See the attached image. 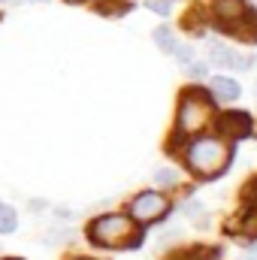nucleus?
<instances>
[{
  "label": "nucleus",
  "mask_w": 257,
  "mask_h": 260,
  "mask_svg": "<svg viewBox=\"0 0 257 260\" xmlns=\"http://www.w3.org/2000/svg\"><path fill=\"white\" fill-rule=\"evenodd\" d=\"M82 260H85V257H82Z\"/></svg>",
  "instance_id": "nucleus-17"
},
{
  "label": "nucleus",
  "mask_w": 257,
  "mask_h": 260,
  "mask_svg": "<svg viewBox=\"0 0 257 260\" xmlns=\"http://www.w3.org/2000/svg\"><path fill=\"white\" fill-rule=\"evenodd\" d=\"M212 121V97L203 94L200 88H191L182 94L179 100V121H176V133L179 136H191L200 133Z\"/></svg>",
  "instance_id": "nucleus-3"
},
{
  "label": "nucleus",
  "mask_w": 257,
  "mask_h": 260,
  "mask_svg": "<svg viewBox=\"0 0 257 260\" xmlns=\"http://www.w3.org/2000/svg\"><path fill=\"white\" fill-rule=\"evenodd\" d=\"M148 9H154L157 15H170V0H145Z\"/></svg>",
  "instance_id": "nucleus-12"
},
{
  "label": "nucleus",
  "mask_w": 257,
  "mask_h": 260,
  "mask_svg": "<svg viewBox=\"0 0 257 260\" xmlns=\"http://www.w3.org/2000/svg\"><path fill=\"white\" fill-rule=\"evenodd\" d=\"M245 3L242 0H215V18H218V24L227 30L230 24H236L242 15H245Z\"/></svg>",
  "instance_id": "nucleus-7"
},
{
  "label": "nucleus",
  "mask_w": 257,
  "mask_h": 260,
  "mask_svg": "<svg viewBox=\"0 0 257 260\" xmlns=\"http://www.w3.org/2000/svg\"><path fill=\"white\" fill-rule=\"evenodd\" d=\"M154 43H157L164 52H173V49H176V37H173L170 27H157V30H154Z\"/></svg>",
  "instance_id": "nucleus-10"
},
{
  "label": "nucleus",
  "mask_w": 257,
  "mask_h": 260,
  "mask_svg": "<svg viewBox=\"0 0 257 260\" xmlns=\"http://www.w3.org/2000/svg\"><path fill=\"white\" fill-rule=\"evenodd\" d=\"M209 61L218 67H233V70H248L251 61L248 58H242L239 52H233L230 46H224V43H212L209 46Z\"/></svg>",
  "instance_id": "nucleus-6"
},
{
  "label": "nucleus",
  "mask_w": 257,
  "mask_h": 260,
  "mask_svg": "<svg viewBox=\"0 0 257 260\" xmlns=\"http://www.w3.org/2000/svg\"><path fill=\"white\" fill-rule=\"evenodd\" d=\"M215 124H218V130H221L224 136H230V139H242V136L251 133V118H248L245 112H239V109L224 112Z\"/></svg>",
  "instance_id": "nucleus-5"
},
{
  "label": "nucleus",
  "mask_w": 257,
  "mask_h": 260,
  "mask_svg": "<svg viewBox=\"0 0 257 260\" xmlns=\"http://www.w3.org/2000/svg\"><path fill=\"white\" fill-rule=\"evenodd\" d=\"M212 97L215 100H224V103L236 100L239 97V82H233L230 76H215L212 79Z\"/></svg>",
  "instance_id": "nucleus-8"
},
{
  "label": "nucleus",
  "mask_w": 257,
  "mask_h": 260,
  "mask_svg": "<svg viewBox=\"0 0 257 260\" xmlns=\"http://www.w3.org/2000/svg\"><path fill=\"white\" fill-rule=\"evenodd\" d=\"M248 260H257V251H251V254H248Z\"/></svg>",
  "instance_id": "nucleus-15"
},
{
  "label": "nucleus",
  "mask_w": 257,
  "mask_h": 260,
  "mask_svg": "<svg viewBox=\"0 0 257 260\" xmlns=\"http://www.w3.org/2000/svg\"><path fill=\"white\" fill-rule=\"evenodd\" d=\"M185 157H188L191 173L203 176V179H209V176H215V173H221V170L227 167V160H230V148H227L224 139L203 136V139H194L191 145H188Z\"/></svg>",
  "instance_id": "nucleus-1"
},
{
  "label": "nucleus",
  "mask_w": 257,
  "mask_h": 260,
  "mask_svg": "<svg viewBox=\"0 0 257 260\" xmlns=\"http://www.w3.org/2000/svg\"><path fill=\"white\" fill-rule=\"evenodd\" d=\"M15 227H18V215H15V209L6 206V203H0V233H15Z\"/></svg>",
  "instance_id": "nucleus-9"
},
{
  "label": "nucleus",
  "mask_w": 257,
  "mask_h": 260,
  "mask_svg": "<svg viewBox=\"0 0 257 260\" xmlns=\"http://www.w3.org/2000/svg\"><path fill=\"white\" fill-rule=\"evenodd\" d=\"M167 209H170L167 197L154 194V191H145V194H139L133 203H130V215H133L139 224H151V221L164 218V215H167Z\"/></svg>",
  "instance_id": "nucleus-4"
},
{
  "label": "nucleus",
  "mask_w": 257,
  "mask_h": 260,
  "mask_svg": "<svg viewBox=\"0 0 257 260\" xmlns=\"http://www.w3.org/2000/svg\"><path fill=\"white\" fill-rule=\"evenodd\" d=\"M0 3H3V0H0Z\"/></svg>",
  "instance_id": "nucleus-16"
},
{
  "label": "nucleus",
  "mask_w": 257,
  "mask_h": 260,
  "mask_svg": "<svg viewBox=\"0 0 257 260\" xmlns=\"http://www.w3.org/2000/svg\"><path fill=\"white\" fill-rule=\"evenodd\" d=\"M173 52L179 55V64H191V46H176Z\"/></svg>",
  "instance_id": "nucleus-13"
},
{
  "label": "nucleus",
  "mask_w": 257,
  "mask_h": 260,
  "mask_svg": "<svg viewBox=\"0 0 257 260\" xmlns=\"http://www.w3.org/2000/svg\"><path fill=\"white\" fill-rule=\"evenodd\" d=\"M154 182H157V185H164V188H167V185H176V182H179V173L164 167V170H157V173H154Z\"/></svg>",
  "instance_id": "nucleus-11"
},
{
  "label": "nucleus",
  "mask_w": 257,
  "mask_h": 260,
  "mask_svg": "<svg viewBox=\"0 0 257 260\" xmlns=\"http://www.w3.org/2000/svg\"><path fill=\"white\" fill-rule=\"evenodd\" d=\"M245 233H248V236H257V209L245 218Z\"/></svg>",
  "instance_id": "nucleus-14"
},
{
  "label": "nucleus",
  "mask_w": 257,
  "mask_h": 260,
  "mask_svg": "<svg viewBox=\"0 0 257 260\" xmlns=\"http://www.w3.org/2000/svg\"><path fill=\"white\" fill-rule=\"evenodd\" d=\"M88 239L100 248H124V245L139 242V233L127 215H103V218L91 221Z\"/></svg>",
  "instance_id": "nucleus-2"
}]
</instances>
